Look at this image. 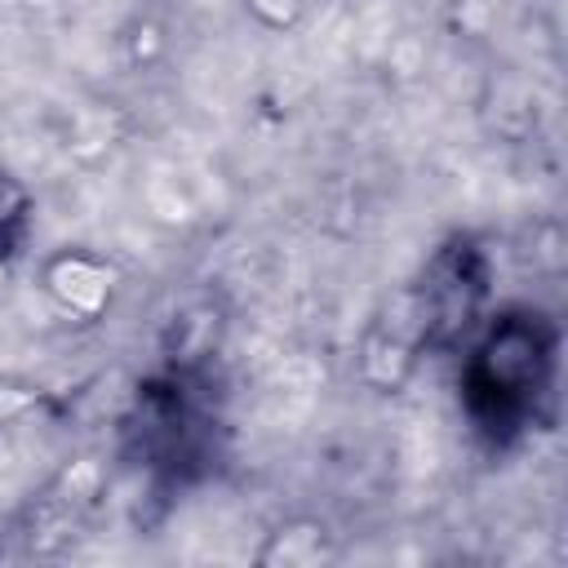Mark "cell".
<instances>
[{"instance_id": "2", "label": "cell", "mask_w": 568, "mask_h": 568, "mask_svg": "<svg viewBox=\"0 0 568 568\" xmlns=\"http://www.w3.org/2000/svg\"><path fill=\"white\" fill-rule=\"evenodd\" d=\"M324 559H333V537L315 519H297V524L275 528L266 537V546L257 550V564H266V568H311Z\"/></svg>"}, {"instance_id": "4", "label": "cell", "mask_w": 568, "mask_h": 568, "mask_svg": "<svg viewBox=\"0 0 568 568\" xmlns=\"http://www.w3.org/2000/svg\"><path fill=\"white\" fill-rule=\"evenodd\" d=\"M4 280H9V262L0 257V288H4Z\"/></svg>"}, {"instance_id": "1", "label": "cell", "mask_w": 568, "mask_h": 568, "mask_svg": "<svg viewBox=\"0 0 568 568\" xmlns=\"http://www.w3.org/2000/svg\"><path fill=\"white\" fill-rule=\"evenodd\" d=\"M49 293L71 311V315H84L93 320L106 302H111V271L98 262V257H84V253H67L49 266Z\"/></svg>"}, {"instance_id": "3", "label": "cell", "mask_w": 568, "mask_h": 568, "mask_svg": "<svg viewBox=\"0 0 568 568\" xmlns=\"http://www.w3.org/2000/svg\"><path fill=\"white\" fill-rule=\"evenodd\" d=\"M302 4L306 0H248V9H257L266 22H275V27H284V22H293L297 13H302Z\"/></svg>"}]
</instances>
